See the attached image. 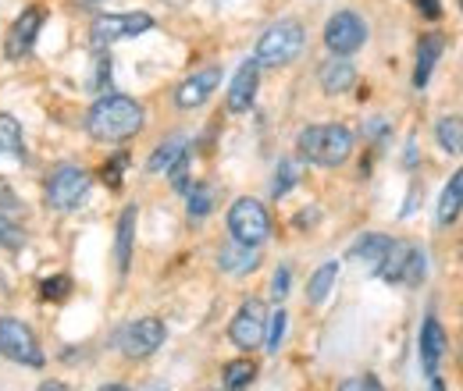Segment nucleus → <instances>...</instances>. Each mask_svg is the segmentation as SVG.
<instances>
[{
	"label": "nucleus",
	"instance_id": "nucleus-1",
	"mask_svg": "<svg viewBox=\"0 0 463 391\" xmlns=\"http://www.w3.org/2000/svg\"><path fill=\"white\" fill-rule=\"evenodd\" d=\"M143 121H146V114L139 107V100L111 93V97H100L90 107V114H86V132L93 139H100V143H125V139H132L143 128Z\"/></svg>",
	"mask_w": 463,
	"mask_h": 391
},
{
	"label": "nucleus",
	"instance_id": "nucleus-2",
	"mask_svg": "<svg viewBox=\"0 0 463 391\" xmlns=\"http://www.w3.org/2000/svg\"><path fill=\"white\" fill-rule=\"evenodd\" d=\"M299 157L317 164V168H339L353 154V132L346 125H310L296 139Z\"/></svg>",
	"mask_w": 463,
	"mask_h": 391
},
{
	"label": "nucleus",
	"instance_id": "nucleus-3",
	"mask_svg": "<svg viewBox=\"0 0 463 391\" xmlns=\"http://www.w3.org/2000/svg\"><path fill=\"white\" fill-rule=\"evenodd\" d=\"M303 43H307L303 25H299L296 18H282V22H275V25L260 36L253 61H257L260 68H282V64H292V61L299 57Z\"/></svg>",
	"mask_w": 463,
	"mask_h": 391
},
{
	"label": "nucleus",
	"instance_id": "nucleus-4",
	"mask_svg": "<svg viewBox=\"0 0 463 391\" xmlns=\"http://www.w3.org/2000/svg\"><path fill=\"white\" fill-rule=\"evenodd\" d=\"M378 278H385L389 284H420L428 278V253L413 242H392L389 256L382 260V267L374 271Z\"/></svg>",
	"mask_w": 463,
	"mask_h": 391
},
{
	"label": "nucleus",
	"instance_id": "nucleus-5",
	"mask_svg": "<svg viewBox=\"0 0 463 391\" xmlns=\"http://www.w3.org/2000/svg\"><path fill=\"white\" fill-rule=\"evenodd\" d=\"M229 231L232 238L242 242V246H264L271 238V218H268L264 203L253 200V196L235 200L229 210Z\"/></svg>",
	"mask_w": 463,
	"mask_h": 391
},
{
	"label": "nucleus",
	"instance_id": "nucleus-6",
	"mask_svg": "<svg viewBox=\"0 0 463 391\" xmlns=\"http://www.w3.org/2000/svg\"><path fill=\"white\" fill-rule=\"evenodd\" d=\"M165 338H168L165 321H157V317H139V321H132V324H125V328L118 331L115 345H118V352L128 356V359H146V356H154V352L165 345Z\"/></svg>",
	"mask_w": 463,
	"mask_h": 391
},
{
	"label": "nucleus",
	"instance_id": "nucleus-7",
	"mask_svg": "<svg viewBox=\"0 0 463 391\" xmlns=\"http://www.w3.org/2000/svg\"><path fill=\"white\" fill-rule=\"evenodd\" d=\"M90 185H93L90 171L75 168V164H61V168H54V174L47 178V203H51L54 210H75V207H82Z\"/></svg>",
	"mask_w": 463,
	"mask_h": 391
},
{
	"label": "nucleus",
	"instance_id": "nucleus-8",
	"mask_svg": "<svg viewBox=\"0 0 463 391\" xmlns=\"http://www.w3.org/2000/svg\"><path fill=\"white\" fill-rule=\"evenodd\" d=\"M0 356L22 367H43V349L36 335L14 317H0Z\"/></svg>",
	"mask_w": 463,
	"mask_h": 391
},
{
	"label": "nucleus",
	"instance_id": "nucleus-9",
	"mask_svg": "<svg viewBox=\"0 0 463 391\" xmlns=\"http://www.w3.org/2000/svg\"><path fill=\"white\" fill-rule=\"evenodd\" d=\"M154 29V18L146 11H128V14H100L90 29L93 47H111L118 40H132Z\"/></svg>",
	"mask_w": 463,
	"mask_h": 391
},
{
	"label": "nucleus",
	"instance_id": "nucleus-10",
	"mask_svg": "<svg viewBox=\"0 0 463 391\" xmlns=\"http://www.w3.org/2000/svg\"><path fill=\"white\" fill-rule=\"evenodd\" d=\"M367 43V22L356 11H335L325 25V47L335 57L356 54Z\"/></svg>",
	"mask_w": 463,
	"mask_h": 391
},
{
	"label": "nucleus",
	"instance_id": "nucleus-11",
	"mask_svg": "<svg viewBox=\"0 0 463 391\" xmlns=\"http://www.w3.org/2000/svg\"><path fill=\"white\" fill-rule=\"evenodd\" d=\"M264 331H268V310L260 299H246L239 306V313L232 317L229 338L239 352H253L264 345Z\"/></svg>",
	"mask_w": 463,
	"mask_h": 391
},
{
	"label": "nucleus",
	"instance_id": "nucleus-12",
	"mask_svg": "<svg viewBox=\"0 0 463 391\" xmlns=\"http://www.w3.org/2000/svg\"><path fill=\"white\" fill-rule=\"evenodd\" d=\"M43 22H47V11H43L40 4H29V7L14 18V25H11V33H7V47H4L11 61L29 57L33 43H36V36L43 33Z\"/></svg>",
	"mask_w": 463,
	"mask_h": 391
},
{
	"label": "nucleus",
	"instance_id": "nucleus-13",
	"mask_svg": "<svg viewBox=\"0 0 463 391\" xmlns=\"http://www.w3.org/2000/svg\"><path fill=\"white\" fill-rule=\"evenodd\" d=\"M218 82H222V68H203V71L189 75V79L175 89V104H178L182 111H193V107H200V104L211 100V93L218 89Z\"/></svg>",
	"mask_w": 463,
	"mask_h": 391
},
{
	"label": "nucleus",
	"instance_id": "nucleus-14",
	"mask_svg": "<svg viewBox=\"0 0 463 391\" xmlns=\"http://www.w3.org/2000/svg\"><path fill=\"white\" fill-rule=\"evenodd\" d=\"M257 86H260V64L250 57V61H242V68L232 75L229 97H225L229 111L232 114L250 111V107H253V97H257Z\"/></svg>",
	"mask_w": 463,
	"mask_h": 391
},
{
	"label": "nucleus",
	"instance_id": "nucleus-15",
	"mask_svg": "<svg viewBox=\"0 0 463 391\" xmlns=\"http://www.w3.org/2000/svg\"><path fill=\"white\" fill-rule=\"evenodd\" d=\"M218 267H222L225 275H235V278L253 275V271L260 267V246H242V242L232 238V246H225V249L218 253Z\"/></svg>",
	"mask_w": 463,
	"mask_h": 391
},
{
	"label": "nucleus",
	"instance_id": "nucleus-16",
	"mask_svg": "<svg viewBox=\"0 0 463 391\" xmlns=\"http://www.w3.org/2000/svg\"><path fill=\"white\" fill-rule=\"evenodd\" d=\"M442 356H446V331H442V324L435 317H428L424 328H420V367H424V374L435 377Z\"/></svg>",
	"mask_w": 463,
	"mask_h": 391
},
{
	"label": "nucleus",
	"instance_id": "nucleus-17",
	"mask_svg": "<svg viewBox=\"0 0 463 391\" xmlns=\"http://www.w3.org/2000/svg\"><path fill=\"white\" fill-rule=\"evenodd\" d=\"M442 47H446V40H442L439 33H428V36L417 43V64H413V86H417V89L428 86V79H431V71H435V64H439V57H442Z\"/></svg>",
	"mask_w": 463,
	"mask_h": 391
},
{
	"label": "nucleus",
	"instance_id": "nucleus-18",
	"mask_svg": "<svg viewBox=\"0 0 463 391\" xmlns=\"http://www.w3.org/2000/svg\"><path fill=\"white\" fill-rule=\"evenodd\" d=\"M317 79H321V89H325V93L339 97V93L353 89V82H356V68L349 64L346 57H332V61H325V64H321Z\"/></svg>",
	"mask_w": 463,
	"mask_h": 391
},
{
	"label": "nucleus",
	"instance_id": "nucleus-19",
	"mask_svg": "<svg viewBox=\"0 0 463 391\" xmlns=\"http://www.w3.org/2000/svg\"><path fill=\"white\" fill-rule=\"evenodd\" d=\"M392 242H396V238H389V235H378V231H371V235L356 238V246L349 249V260H364V264H367L371 271H378V267H382V260L389 256Z\"/></svg>",
	"mask_w": 463,
	"mask_h": 391
},
{
	"label": "nucleus",
	"instance_id": "nucleus-20",
	"mask_svg": "<svg viewBox=\"0 0 463 391\" xmlns=\"http://www.w3.org/2000/svg\"><path fill=\"white\" fill-rule=\"evenodd\" d=\"M463 214V168L453 174V182L442 189V200H439V224L449 228Z\"/></svg>",
	"mask_w": 463,
	"mask_h": 391
},
{
	"label": "nucleus",
	"instance_id": "nucleus-21",
	"mask_svg": "<svg viewBox=\"0 0 463 391\" xmlns=\"http://www.w3.org/2000/svg\"><path fill=\"white\" fill-rule=\"evenodd\" d=\"M335 278H339V260H328V264H321L310 281H307V303H314V306H321L325 299H328V292L335 288Z\"/></svg>",
	"mask_w": 463,
	"mask_h": 391
},
{
	"label": "nucleus",
	"instance_id": "nucleus-22",
	"mask_svg": "<svg viewBox=\"0 0 463 391\" xmlns=\"http://www.w3.org/2000/svg\"><path fill=\"white\" fill-rule=\"evenodd\" d=\"M132 238H136V207H128L118 221V238H115V260H118V275L128 271V260H132Z\"/></svg>",
	"mask_w": 463,
	"mask_h": 391
},
{
	"label": "nucleus",
	"instance_id": "nucleus-23",
	"mask_svg": "<svg viewBox=\"0 0 463 391\" xmlns=\"http://www.w3.org/2000/svg\"><path fill=\"white\" fill-rule=\"evenodd\" d=\"M435 139H439V146H442L446 154H463V117H457V114L439 117Z\"/></svg>",
	"mask_w": 463,
	"mask_h": 391
},
{
	"label": "nucleus",
	"instance_id": "nucleus-24",
	"mask_svg": "<svg viewBox=\"0 0 463 391\" xmlns=\"http://www.w3.org/2000/svg\"><path fill=\"white\" fill-rule=\"evenodd\" d=\"M253 377H257V363H253V359H232V363H225V370H222V385H225V391L250 388Z\"/></svg>",
	"mask_w": 463,
	"mask_h": 391
},
{
	"label": "nucleus",
	"instance_id": "nucleus-25",
	"mask_svg": "<svg viewBox=\"0 0 463 391\" xmlns=\"http://www.w3.org/2000/svg\"><path fill=\"white\" fill-rule=\"evenodd\" d=\"M189 150H185V139L182 135H175V139H168L154 157H150V164H146V171L150 174H165V171H172V164L178 161V157H185Z\"/></svg>",
	"mask_w": 463,
	"mask_h": 391
},
{
	"label": "nucleus",
	"instance_id": "nucleus-26",
	"mask_svg": "<svg viewBox=\"0 0 463 391\" xmlns=\"http://www.w3.org/2000/svg\"><path fill=\"white\" fill-rule=\"evenodd\" d=\"M214 185H189L185 189V210L189 218H207L214 210Z\"/></svg>",
	"mask_w": 463,
	"mask_h": 391
},
{
	"label": "nucleus",
	"instance_id": "nucleus-27",
	"mask_svg": "<svg viewBox=\"0 0 463 391\" xmlns=\"http://www.w3.org/2000/svg\"><path fill=\"white\" fill-rule=\"evenodd\" d=\"M0 157H22V125L11 114H0Z\"/></svg>",
	"mask_w": 463,
	"mask_h": 391
},
{
	"label": "nucleus",
	"instance_id": "nucleus-28",
	"mask_svg": "<svg viewBox=\"0 0 463 391\" xmlns=\"http://www.w3.org/2000/svg\"><path fill=\"white\" fill-rule=\"evenodd\" d=\"M286 328H289V313H286V310H275L271 321H268V331H264V349H268V352H279V349H282Z\"/></svg>",
	"mask_w": 463,
	"mask_h": 391
},
{
	"label": "nucleus",
	"instance_id": "nucleus-29",
	"mask_svg": "<svg viewBox=\"0 0 463 391\" xmlns=\"http://www.w3.org/2000/svg\"><path fill=\"white\" fill-rule=\"evenodd\" d=\"M0 246H4V249H22V246H25L22 224H14L4 210H0Z\"/></svg>",
	"mask_w": 463,
	"mask_h": 391
},
{
	"label": "nucleus",
	"instance_id": "nucleus-30",
	"mask_svg": "<svg viewBox=\"0 0 463 391\" xmlns=\"http://www.w3.org/2000/svg\"><path fill=\"white\" fill-rule=\"evenodd\" d=\"M296 178H299V174H296V164H292V161H282V164H279V178H275V185H271V192H275V196H286L292 185H296Z\"/></svg>",
	"mask_w": 463,
	"mask_h": 391
},
{
	"label": "nucleus",
	"instance_id": "nucleus-31",
	"mask_svg": "<svg viewBox=\"0 0 463 391\" xmlns=\"http://www.w3.org/2000/svg\"><path fill=\"white\" fill-rule=\"evenodd\" d=\"M339 391H385V388H382V381H378L374 374H356V377L343 381Z\"/></svg>",
	"mask_w": 463,
	"mask_h": 391
},
{
	"label": "nucleus",
	"instance_id": "nucleus-32",
	"mask_svg": "<svg viewBox=\"0 0 463 391\" xmlns=\"http://www.w3.org/2000/svg\"><path fill=\"white\" fill-rule=\"evenodd\" d=\"M71 292V281L68 278H43L40 281V295L43 299H64Z\"/></svg>",
	"mask_w": 463,
	"mask_h": 391
},
{
	"label": "nucleus",
	"instance_id": "nucleus-33",
	"mask_svg": "<svg viewBox=\"0 0 463 391\" xmlns=\"http://www.w3.org/2000/svg\"><path fill=\"white\" fill-rule=\"evenodd\" d=\"M168 174H172L175 189H178V192H185V189H189V154H185V157H178Z\"/></svg>",
	"mask_w": 463,
	"mask_h": 391
},
{
	"label": "nucleus",
	"instance_id": "nucleus-34",
	"mask_svg": "<svg viewBox=\"0 0 463 391\" xmlns=\"http://www.w3.org/2000/svg\"><path fill=\"white\" fill-rule=\"evenodd\" d=\"M271 295H275L279 303L289 295V267H279V271H275V281H271Z\"/></svg>",
	"mask_w": 463,
	"mask_h": 391
},
{
	"label": "nucleus",
	"instance_id": "nucleus-35",
	"mask_svg": "<svg viewBox=\"0 0 463 391\" xmlns=\"http://www.w3.org/2000/svg\"><path fill=\"white\" fill-rule=\"evenodd\" d=\"M125 164H128V157H125V154H118L115 161L104 168V178H108V185H111V189L121 185V168H125Z\"/></svg>",
	"mask_w": 463,
	"mask_h": 391
},
{
	"label": "nucleus",
	"instance_id": "nucleus-36",
	"mask_svg": "<svg viewBox=\"0 0 463 391\" xmlns=\"http://www.w3.org/2000/svg\"><path fill=\"white\" fill-rule=\"evenodd\" d=\"M417 7H420V14H424V18H439V14H442L439 0H417Z\"/></svg>",
	"mask_w": 463,
	"mask_h": 391
},
{
	"label": "nucleus",
	"instance_id": "nucleus-37",
	"mask_svg": "<svg viewBox=\"0 0 463 391\" xmlns=\"http://www.w3.org/2000/svg\"><path fill=\"white\" fill-rule=\"evenodd\" d=\"M36 391H68V385H61V381H43Z\"/></svg>",
	"mask_w": 463,
	"mask_h": 391
},
{
	"label": "nucleus",
	"instance_id": "nucleus-38",
	"mask_svg": "<svg viewBox=\"0 0 463 391\" xmlns=\"http://www.w3.org/2000/svg\"><path fill=\"white\" fill-rule=\"evenodd\" d=\"M97 391H128V388H121V385H104V388H97Z\"/></svg>",
	"mask_w": 463,
	"mask_h": 391
},
{
	"label": "nucleus",
	"instance_id": "nucleus-39",
	"mask_svg": "<svg viewBox=\"0 0 463 391\" xmlns=\"http://www.w3.org/2000/svg\"><path fill=\"white\" fill-rule=\"evenodd\" d=\"M82 4H86V7H97V4H100V0H82Z\"/></svg>",
	"mask_w": 463,
	"mask_h": 391
},
{
	"label": "nucleus",
	"instance_id": "nucleus-40",
	"mask_svg": "<svg viewBox=\"0 0 463 391\" xmlns=\"http://www.w3.org/2000/svg\"><path fill=\"white\" fill-rule=\"evenodd\" d=\"M460 11H463V0H460Z\"/></svg>",
	"mask_w": 463,
	"mask_h": 391
}]
</instances>
